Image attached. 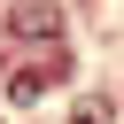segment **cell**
Returning a JSON list of instances; mask_svg holds the SVG:
<instances>
[{
	"label": "cell",
	"mask_w": 124,
	"mask_h": 124,
	"mask_svg": "<svg viewBox=\"0 0 124 124\" xmlns=\"http://www.w3.org/2000/svg\"><path fill=\"white\" fill-rule=\"evenodd\" d=\"M16 31H23V39H46L54 16H46V8H16Z\"/></svg>",
	"instance_id": "obj_1"
},
{
	"label": "cell",
	"mask_w": 124,
	"mask_h": 124,
	"mask_svg": "<svg viewBox=\"0 0 124 124\" xmlns=\"http://www.w3.org/2000/svg\"><path fill=\"white\" fill-rule=\"evenodd\" d=\"M8 93H16V101H46V70H16Z\"/></svg>",
	"instance_id": "obj_2"
},
{
	"label": "cell",
	"mask_w": 124,
	"mask_h": 124,
	"mask_svg": "<svg viewBox=\"0 0 124 124\" xmlns=\"http://www.w3.org/2000/svg\"><path fill=\"white\" fill-rule=\"evenodd\" d=\"M0 124H8V116H0Z\"/></svg>",
	"instance_id": "obj_3"
}]
</instances>
